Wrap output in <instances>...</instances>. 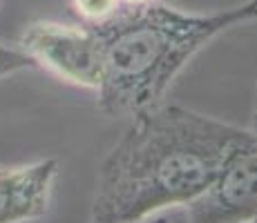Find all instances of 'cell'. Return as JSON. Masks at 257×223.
<instances>
[{
  "instance_id": "cell-9",
  "label": "cell",
  "mask_w": 257,
  "mask_h": 223,
  "mask_svg": "<svg viewBox=\"0 0 257 223\" xmlns=\"http://www.w3.org/2000/svg\"><path fill=\"white\" fill-rule=\"evenodd\" d=\"M123 7H143V5H150L155 0H118Z\"/></svg>"
},
{
  "instance_id": "cell-1",
  "label": "cell",
  "mask_w": 257,
  "mask_h": 223,
  "mask_svg": "<svg viewBox=\"0 0 257 223\" xmlns=\"http://www.w3.org/2000/svg\"><path fill=\"white\" fill-rule=\"evenodd\" d=\"M255 143L250 130L181 105L135 114L98 165L92 223H139L188 205Z\"/></svg>"
},
{
  "instance_id": "cell-12",
  "label": "cell",
  "mask_w": 257,
  "mask_h": 223,
  "mask_svg": "<svg viewBox=\"0 0 257 223\" xmlns=\"http://www.w3.org/2000/svg\"><path fill=\"white\" fill-rule=\"evenodd\" d=\"M250 223H257V221H250Z\"/></svg>"
},
{
  "instance_id": "cell-7",
  "label": "cell",
  "mask_w": 257,
  "mask_h": 223,
  "mask_svg": "<svg viewBox=\"0 0 257 223\" xmlns=\"http://www.w3.org/2000/svg\"><path fill=\"white\" fill-rule=\"evenodd\" d=\"M34 67H36L34 61L21 47H7V45L0 43V78L25 72V69H34Z\"/></svg>"
},
{
  "instance_id": "cell-3",
  "label": "cell",
  "mask_w": 257,
  "mask_h": 223,
  "mask_svg": "<svg viewBox=\"0 0 257 223\" xmlns=\"http://www.w3.org/2000/svg\"><path fill=\"white\" fill-rule=\"evenodd\" d=\"M18 47L34 61L74 85L96 92L101 83V52L92 27L38 21L23 32Z\"/></svg>"
},
{
  "instance_id": "cell-5",
  "label": "cell",
  "mask_w": 257,
  "mask_h": 223,
  "mask_svg": "<svg viewBox=\"0 0 257 223\" xmlns=\"http://www.w3.org/2000/svg\"><path fill=\"white\" fill-rule=\"evenodd\" d=\"M58 161L45 158L21 167H0V223L41 219L49 207Z\"/></svg>"
},
{
  "instance_id": "cell-4",
  "label": "cell",
  "mask_w": 257,
  "mask_h": 223,
  "mask_svg": "<svg viewBox=\"0 0 257 223\" xmlns=\"http://www.w3.org/2000/svg\"><path fill=\"white\" fill-rule=\"evenodd\" d=\"M186 207L192 223L257 221V143L237 154L208 190Z\"/></svg>"
},
{
  "instance_id": "cell-11",
  "label": "cell",
  "mask_w": 257,
  "mask_h": 223,
  "mask_svg": "<svg viewBox=\"0 0 257 223\" xmlns=\"http://www.w3.org/2000/svg\"><path fill=\"white\" fill-rule=\"evenodd\" d=\"M253 3H255V5H257V0H253Z\"/></svg>"
},
{
  "instance_id": "cell-10",
  "label": "cell",
  "mask_w": 257,
  "mask_h": 223,
  "mask_svg": "<svg viewBox=\"0 0 257 223\" xmlns=\"http://www.w3.org/2000/svg\"><path fill=\"white\" fill-rule=\"evenodd\" d=\"M139 223H170V219H166V216H161V214H152V216H148V219H143Z\"/></svg>"
},
{
  "instance_id": "cell-8",
  "label": "cell",
  "mask_w": 257,
  "mask_h": 223,
  "mask_svg": "<svg viewBox=\"0 0 257 223\" xmlns=\"http://www.w3.org/2000/svg\"><path fill=\"white\" fill-rule=\"evenodd\" d=\"M250 134L257 138V92H255V103H253V114H250Z\"/></svg>"
},
{
  "instance_id": "cell-6",
  "label": "cell",
  "mask_w": 257,
  "mask_h": 223,
  "mask_svg": "<svg viewBox=\"0 0 257 223\" xmlns=\"http://www.w3.org/2000/svg\"><path fill=\"white\" fill-rule=\"evenodd\" d=\"M72 9L81 25L96 27V25H103L110 18H114L123 9V5L118 0H72Z\"/></svg>"
},
{
  "instance_id": "cell-2",
  "label": "cell",
  "mask_w": 257,
  "mask_h": 223,
  "mask_svg": "<svg viewBox=\"0 0 257 223\" xmlns=\"http://www.w3.org/2000/svg\"><path fill=\"white\" fill-rule=\"evenodd\" d=\"M250 21H257L253 0L215 14H188L159 3L123 7L114 18L92 27L101 52V112L135 116L164 103L172 81L199 49Z\"/></svg>"
}]
</instances>
